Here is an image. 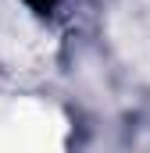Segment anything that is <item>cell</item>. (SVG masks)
I'll return each instance as SVG.
<instances>
[{
  "instance_id": "cell-1",
  "label": "cell",
  "mask_w": 150,
  "mask_h": 153,
  "mask_svg": "<svg viewBox=\"0 0 150 153\" xmlns=\"http://www.w3.org/2000/svg\"><path fill=\"white\" fill-rule=\"evenodd\" d=\"M25 4H29V7H32V11H36V14H50V11H54V4H57V0H25Z\"/></svg>"
}]
</instances>
